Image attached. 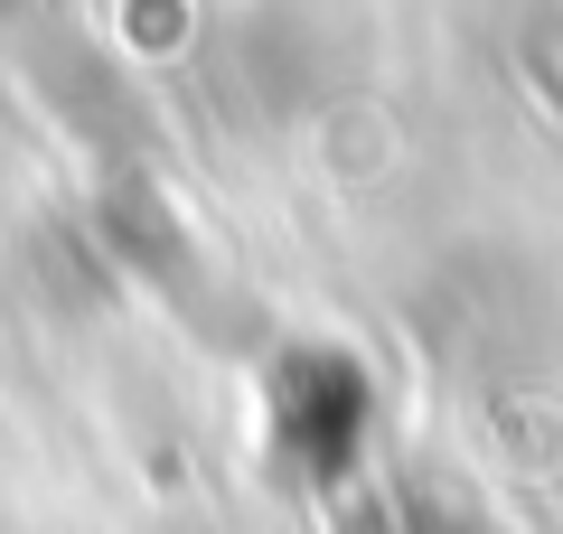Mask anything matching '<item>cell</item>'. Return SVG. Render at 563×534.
<instances>
[{"label":"cell","mask_w":563,"mask_h":534,"mask_svg":"<svg viewBox=\"0 0 563 534\" xmlns=\"http://www.w3.org/2000/svg\"><path fill=\"white\" fill-rule=\"evenodd\" d=\"M366 413H376V385H366L357 356L339 347H301L273 376V450L301 478H339L366 450Z\"/></svg>","instance_id":"6da1fadb"},{"label":"cell","mask_w":563,"mask_h":534,"mask_svg":"<svg viewBox=\"0 0 563 534\" xmlns=\"http://www.w3.org/2000/svg\"><path fill=\"white\" fill-rule=\"evenodd\" d=\"M404 534H479V525H470V515L451 507V497H432V488H413V507H404Z\"/></svg>","instance_id":"7a4b0ae2"}]
</instances>
